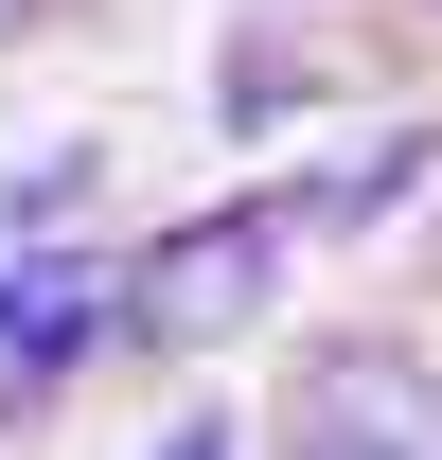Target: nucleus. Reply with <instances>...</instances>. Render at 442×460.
Listing matches in <instances>:
<instances>
[{
	"mask_svg": "<svg viewBox=\"0 0 442 460\" xmlns=\"http://www.w3.org/2000/svg\"><path fill=\"white\" fill-rule=\"evenodd\" d=\"M283 248H301V177L142 230V248H124V354H230V337L283 301Z\"/></svg>",
	"mask_w": 442,
	"mask_h": 460,
	"instance_id": "obj_1",
	"label": "nucleus"
},
{
	"mask_svg": "<svg viewBox=\"0 0 442 460\" xmlns=\"http://www.w3.org/2000/svg\"><path fill=\"white\" fill-rule=\"evenodd\" d=\"M124 248L142 230H36L0 248V425L89 390V354H124Z\"/></svg>",
	"mask_w": 442,
	"mask_h": 460,
	"instance_id": "obj_2",
	"label": "nucleus"
},
{
	"mask_svg": "<svg viewBox=\"0 0 442 460\" xmlns=\"http://www.w3.org/2000/svg\"><path fill=\"white\" fill-rule=\"evenodd\" d=\"M301 443L319 460H442V372L407 337H336L301 372Z\"/></svg>",
	"mask_w": 442,
	"mask_h": 460,
	"instance_id": "obj_3",
	"label": "nucleus"
},
{
	"mask_svg": "<svg viewBox=\"0 0 442 460\" xmlns=\"http://www.w3.org/2000/svg\"><path fill=\"white\" fill-rule=\"evenodd\" d=\"M425 195H442V124L407 107V124H354V142L301 177V230H354V248H372V230H389V213H425Z\"/></svg>",
	"mask_w": 442,
	"mask_h": 460,
	"instance_id": "obj_4",
	"label": "nucleus"
},
{
	"mask_svg": "<svg viewBox=\"0 0 442 460\" xmlns=\"http://www.w3.org/2000/svg\"><path fill=\"white\" fill-rule=\"evenodd\" d=\"M301 107H319V71L283 54V36H230V89H213V124H230V142H266V124H301Z\"/></svg>",
	"mask_w": 442,
	"mask_h": 460,
	"instance_id": "obj_5",
	"label": "nucleus"
},
{
	"mask_svg": "<svg viewBox=\"0 0 442 460\" xmlns=\"http://www.w3.org/2000/svg\"><path fill=\"white\" fill-rule=\"evenodd\" d=\"M89 177H107V160H89V142H36V160L0 177V248H36V230H54L71 195H89Z\"/></svg>",
	"mask_w": 442,
	"mask_h": 460,
	"instance_id": "obj_6",
	"label": "nucleus"
},
{
	"mask_svg": "<svg viewBox=\"0 0 442 460\" xmlns=\"http://www.w3.org/2000/svg\"><path fill=\"white\" fill-rule=\"evenodd\" d=\"M142 460H248V425H230V407H177V425H160Z\"/></svg>",
	"mask_w": 442,
	"mask_h": 460,
	"instance_id": "obj_7",
	"label": "nucleus"
},
{
	"mask_svg": "<svg viewBox=\"0 0 442 460\" xmlns=\"http://www.w3.org/2000/svg\"><path fill=\"white\" fill-rule=\"evenodd\" d=\"M18 18H54V0H18Z\"/></svg>",
	"mask_w": 442,
	"mask_h": 460,
	"instance_id": "obj_8",
	"label": "nucleus"
},
{
	"mask_svg": "<svg viewBox=\"0 0 442 460\" xmlns=\"http://www.w3.org/2000/svg\"><path fill=\"white\" fill-rule=\"evenodd\" d=\"M283 460H319V443H283Z\"/></svg>",
	"mask_w": 442,
	"mask_h": 460,
	"instance_id": "obj_9",
	"label": "nucleus"
}]
</instances>
